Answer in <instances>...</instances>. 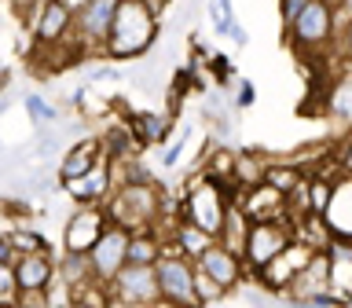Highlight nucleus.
I'll list each match as a JSON object with an SVG mask.
<instances>
[{"label":"nucleus","mask_w":352,"mask_h":308,"mask_svg":"<svg viewBox=\"0 0 352 308\" xmlns=\"http://www.w3.org/2000/svg\"><path fill=\"white\" fill-rule=\"evenodd\" d=\"M165 4H147V0H118L114 30L107 41V63H140L162 37V15Z\"/></svg>","instance_id":"f257e3e1"},{"label":"nucleus","mask_w":352,"mask_h":308,"mask_svg":"<svg viewBox=\"0 0 352 308\" xmlns=\"http://www.w3.org/2000/svg\"><path fill=\"white\" fill-rule=\"evenodd\" d=\"M239 187L235 184H220L206 173H195V180L184 184L180 191V220L184 224H195L202 228L206 235L220 239V228H224V217H228V206L239 202Z\"/></svg>","instance_id":"f03ea898"},{"label":"nucleus","mask_w":352,"mask_h":308,"mask_svg":"<svg viewBox=\"0 0 352 308\" xmlns=\"http://www.w3.org/2000/svg\"><path fill=\"white\" fill-rule=\"evenodd\" d=\"M338 33H341V22H338L334 0H308L301 19L283 37V44L290 52H297L301 59L305 55L308 59H323L330 48H338Z\"/></svg>","instance_id":"7ed1b4c3"},{"label":"nucleus","mask_w":352,"mask_h":308,"mask_svg":"<svg viewBox=\"0 0 352 308\" xmlns=\"http://www.w3.org/2000/svg\"><path fill=\"white\" fill-rule=\"evenodd\" d=\"M294 239H297V228H294L290 217H283V220H257V224L250 228V235H246V250H242V261H246L250 279H253V275H261L272 261H279L283 253L294 246Z\"/></svg>","instance_id":"20e7f679"},{"label":"nucleus","mask_w":352,"mask_h":308,"mask_svg":"<svg viewBox=\"0 0 352 308\" xmlns=\"http://www.w3.org/2000/svg\"><path fill=\"white\" fill-rule=\"evenodd\" d=\"M118 0H77L74 37L81 44L85 59H107V41L114 30Z\"/></svg>","instance_id":"39448f33"},{"label":"nucleus","mask_w":352,"mask_h":308,"mask_svg":"<svg viewBox=\"0 0 352 308\" xmlns=\"http://www.w3.org/2000/svg\"><path fill=\"white\" fill-rule=\"evenodd\" d=\"M154 272H158L162 308H202L198 290H195V261L165 250V257L154 264Z\"/></svg>","instance_id":"423d86ee"},{"label":"nucleus","mask_w":352,"mask_h":308,"mask_svg":"<svg viewBox=\"0 0 352 308\" xmlns=\"http://www.w3.org/2000/svg\"><path fill=\"white\" fill-rule=\"evenodd\" d=\"M74 15H77V4L70 0H52V4H41V15L33 19V52H59V48H70L77 44L74 37Z\"/></svg>","instance_id":"0eeeda50"},{"label":"nucleus","mask_w":352,"mask_h":308,"mask_svg":"<svg viewBox=\"0 0 352 308\" xmlns=\"http://www.w3.org/2000/svg\"><path fill=\"white\" fill-rule=\"evenodd\" d=\"M107 228H110L107 206H74V213L63 224V253L88 257L96 250V242L107 235Z\"/></svg>","instance_id":"6e6552de"},{"label":"nucleus","mask_w":352,"mask_h":308,"mask_svg":"<svg viewBox=\"0 0 352 308\" xmlns=\"http://www.w3.org/2000/svg\"><path fill=\"white\" fill-rule=\"evenodd\" d=\"M316 246L312 242H301V239H294V246L283 253L279 261H272L268 268H264L261 275H253V283L257 286H264V294L268 297H283L286 301V294H290V286H294V279L301 275L305 268H308V261L316 257Z\"/></svg>","instance_id":"1a4fd4ad"},{"label":"nucleus","mask_w":352,"mask_h":308,"mask_svg":"<svg viewBox=\"0 0 352 308\" xmlns=\"http://www.w3.org/2000/svg\"><path fill=\"white\" fill-rule=\"evenodd\" d=\"M107 290H110V301L121 305V308H162L158 272L154 268H136V264H129Z\"/></svg>","instance_id":"9d476101"},{"label":"nucleus","mask_w":352,"mask_h":308,"mask_svg":"<svg viewBox=\"0 0 352 308\" xmlns=\"http://www.w3.org/2000/svg\"><path fill=\"white\" fill-rule=\"evenodd\" d=\"M129 242H132L129 231H121L114 224L107 228V235L96 242L92 253H88V264H92V279L96 283L110 286L121 272L129 268Z\"/></svg>","instance_id":"9b49d317"},{"label":"nucleus","mask_w":352,"mask_h":308,"mask_svg":"<svg viewBox=\"0 0 352 308\" xmlns=\"http://www.w3.org/2000/svg\"><path fill=\"white\" fill-rule=\"evenodd\" d=\"M11 268H15V283H19L22 297L48 294L52 283L59 279V261H55V253H26V257H15Z\"/></svg>","instance_id":"f8f14e48"},{"label":"nucleus","mask_w":352,"mask_h":308,"mask_svg":"<svg viewBox=\"0 0 352 308\" xmlns=\"http://www.w3.org/2000/svg\"><path fill=\"white\" fill-rule=\"evenodd\" d=\"M114 191H118V180H114V165H110V158H103L88 176L63 187V195L70 198L74 206H107Z\"/></svg>","instance_id":"ddd939ff"},{"label":"nucleus","mask_w":352,"mask_h":308,"mask_svg":"<svg viewBox=\"0 0 352 308\" xmlns=\"http://www.w3.org/2000/svg\"><path fill=\"white\" fill-rule=\"evenodd\" d=\"M103 158H107V154H103V140H99V136H81V140H74L70 147H66V154L59 158V165H55V176H59V184L66 187V184L88 176Z\"/></svg>","instance_id":"4468645a"},{"label":"nucleus","mask_w":352,"mask_h":308,"mask_svg":"<svg viewBox=\"0 0 352 308\" xmlns=\"http://www.w3.org/2000/svg\"><path fill=\"white\" fill-rule=\"evenodd\" d=\"M198 272H206L209 279H213L217 286H224V290L231 294V290H239V286H246V279H250V272H246V261L239 257V253H231L228 246H217L206 253L202 261L195 264Z\"/></svg>","instance_id":"2eb2a0df"},{"label":"nucleus","mask_w":352,"mask_h":308,"mask_svg":"<svg viewBox=\"0 0 352 308\" xmlns=\"http://www.w3.org/2000/svg\"><path fill=\"white\" fill-rule=\"evenodd\" d=\"M330 290H334V261H330L327 250H319L316 257L308 261V268L294 279L286 301H316V297H323Z\"/></svg>","instance_id":"dca6fc26"},{"label":"nucleus","mask_w":352,"mask_h":308,"mask_svg":"<svg viewBox=\"0 0 352 308\" xmlns=\"http://www.w3.org/2000/svg\"><path fill=\"white\" fill-rule=\"evenodd\" d=\"M125 125H129L140 151H147V147L165 151V143L173 140V114L169 110H136V114L125 118Z\"/></svg>","instance_id":"f3484780"},{"label":"nucleus","mask_w":352,"mask_h":308,"mask_svg":"<svg viewBox=\"0 0 352 308\" xmlns=\"http://www.w3.org/2000/svg\"><path fill=\"white\" fill-rule=\"evenodd\" d=\"M239 206L246 209V217L253 220V224H257V220H283V217H290V202H286V195L275 191V187H268V184H257V187H250V191H242Z\"/></svg>","instance_id":"a211bd4d"},{"label":"nucleus","mask_w":352,"mask_h":308,"mask_svg":"<svg viewBox=\"0 0 352 308\" xmlns=\"http://www.w3.org/2000/svg\"><path fill=\"white\" fill-rule=\"evenodd\" d=\"M162 235H165V250L180 253V257L195 261V264L217 246V239H213V235H206V231H202V228H195V224H184V220H176L173 228H165V231H162Z\"/></svg>","instance_id":"6ab92c4d"},{"label":"nucleus","mask_w":352,"mask_h":308,"mask_svg":"<svg viewBox=\"0 0 352 308\" xmlns=\"http://www.w3.org/2000/svg\"><path fill=\"white\" fill-rule=\"evenodd\" d=\"M206 15H209V30L217 33V37H228L231 44H235V48H246L250 44V33L242 30V22L235 19V4H206L202 8Z\"/></svg>","instance_id":"aec40b11"},{"label":"nucleus","mask_w":352,"mask_h":308,"mask_svg":"<svg viewBox=\"0 0 352 308\" xmlns=\"http://www.w3.org/2000/svg\"><path fill=\"white\" fill-rule=\"evenodd\" d=\"M250 228H253V220L246 217V209H242L239 202H231L228 206V217H224V228H220V246H228L231 253H239L242 257V250H246V235H250Z\"/></svg>","instance_id":"412c9836"},{"label":"nucleus","mask_w":352,"mask_h":308,"mask_svg":"<svg viewBox=\"0 0 352 308\" xmlns=\"http://www.w3.org/2000/svg\"><path fill=\"white\" fill-rule=\"evenodd\" d=\"M162 257H165V235L162 231H140V235H132L129 264H136V268H154Z\"/></svg>","instance_id":"4be33fe9"},{"label":"nucleus","mask_w":352,"mask_h":308,"mask_svg":"<svg viewBox=\"0 0 352 308\" xmlns=\"http://www.w3.org/2000/svg\"><path fill=\"white\" fill-rule=\"evenodd\" d=\"M327 114L341 125H352V70L334 77V85L327 88Z\"/></svg>","instance_id":"5701e85b"},{"label":"nucleus","mask_w":352,"mask_h":308,"mask_svg":"<svg viewBox=\"0 0 352 308\" xmlns=\"http://www.w3.org/2000/svg\"><path fill=\"white\" fill-rule=\"evenodd\" d=\"M305 176H308V169H305V165H297V162H268V169H264V184L290 198Z\"/></svg>","instance_id":"b1692460"},{"label":"nucleus","mask_w":352,"mask_h":308,"mask_svg":"<svg viewBox=\"0 0 352 308\" xmlns=\"http://www.w3.org/2000/svg\"><path fill=\"white\" fill-rule=\"evenodd\" d=\"M22 107H26L30 121L37 129H52V125H63V114L59 107L52 103V99H44L41 92H26V99H22Z\"/></svg>","instance_id":"393cba45"},{"label":"nucleus","mask_w":352,"mask_h":308,"mask_svg":"<svg viewBox=\"0 0 352 308\" xmlns=\"http://www.w3.org/2000/svg\"><path fill=\"white\" fill-rule=\"evenodd\" d=\"M8 242H11V250H15V257H26V253H52V242L44 239L37 228H26V224H19L11 231Z\"/></svg>","instance_id":"a878e982"},{"label":"nucleus","mask_w":352,"mask_h":308,"mask_svg":"<svg viewBox=\"0 0 352 308\" xmlns=\"http://www.w3.org/2000/svg\"><path fill=\"white\" fill-rule=\"evenodd\" d=\"M59 279L70 286V290H81L85 283H92V264H88V257H70V253H63Z\"/></svg>","instance_id":"bb28decb"},{"label":"nucleus","mask_w":352,"mask_h":308,"mask_svg":"<svg viewBox=\"0 0 352 308\" xmlns=\"http://www.w3.org/2000/svg\"><path fill=\"white\" fill-rule=\"evenodd\" d=\"M187 140H191V125H180L176 136L165 143V151H162V169H176V165H180L184 151H187Z\"/></svg>","instance_id":"cd10ccee"},{"label":"nucleus","mask_w":352,"mask_h":308,"mask_svg":"<svg viewBox=\"0 0 352 308\" xmlns=\"http://www.w3.org/2000/svg\"><path fill=\"white\" fill-rule=\"evenodd\" d=\"M22 294H19V283H15V268L8 261H0V308H19Z\"/></svg>","instance_id":"c85d7f7f"},{"label":"nucleus","mask_w":352,"mask_h":308,"mask_svg":"<svg viewBox=\"0 0 352 308\" xmlns=\"http://www.w3.org/2000/svg\"><path fill=\"white\" fill-rule=\"evenodd\" d=\"M195 290H198V301H202V308H209V305H217V301H224V297H228L224 286H217L206 272H198V268H195Z\"/></svg>","instance_id":"c756f323"},{"label":"nucleus","mask_w":352,"mask_h":308,"mask_svg":"<svg viewBox=\"0 0 352 308\" xmlns=\"http://www.w3.org/2000/svg\"><path fill=\"white\" fill-rule=\"evenodd\" d=\"M305 4H308V0H279V26H283V37L294 30V22L301 19Z\"/></svg>","instance_id":"7c9ffc66"},{"label":"nucleus","mask_w":352,"mask_h":308,"mask_svg":"<svg viewBox=\"0 0 352 308\" xmlns=\"http://www.w3.org/2000/svg\"><path fill=\"white\" fill-rule=\"evenodd\" d=\"M334 169H338V176H345V180H352V132L345 140H341V147L334 151Z\"/></svg>","instance_id":"2f4dec72"},{"label":"nucleus","mask_w":352,"mask_h":308,"mask_svg":"<svg viewBox=\"0 0 352 308\" xmlns=\"http://www.w3.org/2000/svg\"><path fill=\"white\" fill-rule=\"evenodd\" d=\"M338 59H341V66L345 70H352V19L341 26V33H338Z\"/></svg>","instance_id":"473e14b6"},{"label":"nucleus","mask_w":352,"mask_h":308,"mask_svg":"<svg viewBox=\"0 0 352 308\" xmlns=\"http://www.w3.org/2000/svg\"><path fill=\"white\" fill-rule=\"evenodd\" d=\"M257 103V88H253V81H239V92H235V110H246Z\"/></svg>","instance_id":"72a5a7b5"},{"label":"nucleus","mask_w":352,"mask_h":308,"mask_svg":"<svg viewBox=\"0 0 352 308\" xmlns=\"http://www.w3.org/2000/svg\"><path fill=\"white\" fill-rule=\"evenodd\" d=\"M19 308H26V305H19Z\"/></svg>","instance_id":"f704fd0d"}]
</instances>
